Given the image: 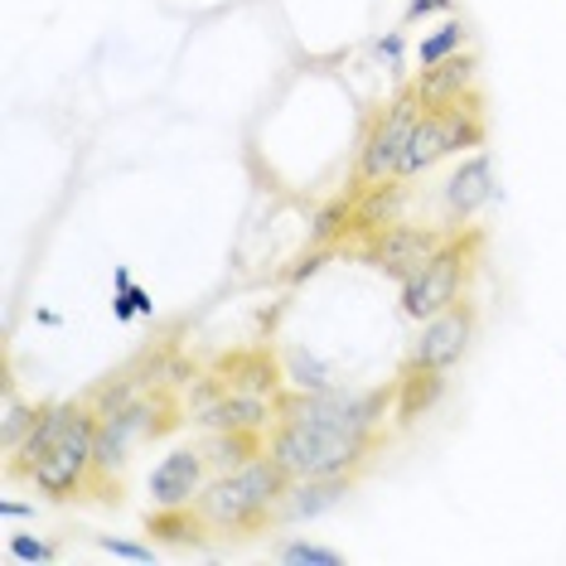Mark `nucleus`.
Instances as JSON below:
<instances>
[{"label":"nucleus","mask_w":566,"mask_h":566,"mask_svg":"<svg viewBox=\"0 0 566 566\" xmlns=\"http://www.w3.org/2000/svg\"><path fill=\"white\" fill-rule=\"evenodd\" d=\"M441 392H446V373H441V368L402 364V373H397V382H392L397 427H411V421H421L436 402H441Z\"/></svg>","instance_id":"obj_12"},{"label":"nucleus","mask_w":566,"mask_h":566,"mask_svg":"<svg viewBox=\"0 0 566 566\" xmlns=\"http://www.w3.org/2000/svg\"><path fill=\"white\" fill-rule=\"evenodd\" d=\"M484 136H489V126H484L480 93H465L460 102H450V107H427L417 117V126H411L402 160H397V185H411V179H421L431 165H441L446 156L480 150Z\"/></svg>","instance_id":"obj_3"},{"label":"nucleus","mask_w":566,"mask_h":566,"mask_svg":"<svg viewBox=\"0 0 566 566\" xmlns=\"http://www.w3.org/2000/svg\"><path fill=\"white\" fill-rule=\"evenodd\" d=\"M489 199H494V160H489V150H474V156L460 160L455 170H450V179L441 185L446 223L450 228H465Z\"/></svg>","instance_id":"obj_10"},{"label":"nucleus","mask_w":566,"mask_h":566,"mask_svg":"<svg viewBox=\"0 0 566 566\" xmlns=\"http://www.w3.org/2000/svg\"><path fill=\"white\" fill-rule=\"evenodd\" d=\"M291 489V474L276 465L272 455H252L248 465L223 470L203 484V494L195 499V509L203 513L209 533L218 537H252L266 523H276V509Z\"/></svg>","instance_id":"obj_2"},{"label":"nucleus","mask_w":566,"mask_h":566,"mask_svg":"<svg viewBox=\"0 0 566 566\" xmlns=\"http://www.w3.org/2000/svg\"><path fill=\"white\" fill-rule=\"evenodd\" d=\"M465 44H470V30H465V20H441L431 34H421V44H417V69H436V63H446V59H455V54H465Z\"/></svg>","instance_id":"obj_16"},{"label":"nucleus","mask_w":566,"mask_h":566,"mask_svg":"<svg viewBox=\"0 0 566 566\" xmlns=\"http://www.w3.org/2000/svg\"><path fill=\"white\" fill-rule=\"evenodd\" d=\"M97 407L93 402H78L69 417V427L54 441L49 455H40L30 465V480L40 489L44 499H54V504H69V499H83L87 484H93V470H97Z\"/></svg>","instance_id":"obj_5"},{"label":"nucleus","mask_w":566,"mask_h":566,"mask_svg":"<svg viewBox=\"0 0 566 566\" xmlns=\"http://www.w3.org/2000/svg\"><path fill=\"white\" fill-rule=\"evenodd\" d=\"M73 407H78V402H40V417H34L30 436H24V441H20L15 450H10V460H6L10 480H24L34 460L54 450V441L63 436V427H69V417H73Z\"/></svg>","instance_id":"obj_13"},{"label":"nucleus","mask_w":566,"mask_h":566,"mask_svg":"<svg viewBox=\"0 0 566 566\" xmlns=\"http://www.w3.org/2000/svg\"><path fill=\"white\" fill-rule=\"evenodd\" d=\"M276 562H286V566H339L344 552L319 547V543H305V537H291V543L276 547Z\"/></svg>","instance_id":"obj_19"},{"label":"nucleus","mask_w":566,"mask_h":566,"mask_svg":"<svg viewBox=\"0 0 566 566\" xmlns=\"http://www.w3.org/2000/svg\"><path fill=\"white\" fill-rule=\"evenodd\" d=\"M349 489H354V480H291L286 499H281V509H276V518H315V513L339 504Z\"/></svg>","instance_id":"obj_14"},{"label":"nucleus","mask_w":566,"mask_h":566,"mask_svg":"<svg viewBox=\"0 0 566 566\" xmlns=\"http://www.w3.org/2000/svg\"><path fill=\"white\" fill-rule=\"evenodd\" d=\"M286 378L295 382L301 392H329L334 382H329V368L325 364H315L311 354H301V349H291V358H286Z\"/></svg>","instance_id":"obj_20"},{"label":"nucleus","mask_w":566,"mask_h":566,"mask_svg":"<svg viewBox=\"0 0 566 566\" xmlns=\"http://www.w3.org/2000/svg\"><path fill=\"white\" fill-rule=\"evenodd\" d=\"M474 329H480V311H474V301H455V305H446L441 315L421 319L417 339H411V349H407V364L450 373V368L460 364V358H465L470 339H474Z\"/></svg>","instance_id":"obj_8"},{"label":"nucleus","mask_w":566,"mask_h":566,"mask_svg":"<svg viewBox=\"0 0 566 566\" xmlns=\"http://www.w3.org/2000/svg\"><path fill=\"white\" fill-rule=\"evenodd\" d=\"M97 547L107 552V557H122V562H150L156 557L146 543H126V537H107V533H97Z\"/></svg>","instance_id":"obj_23"},{"label":"nucleus","mask_w":566,"mask_h":566,"mask_svg":"<svg viewBox=\"0 0 566 566\" xmlns=\"http://www.w3.org/2000/svg\"><path fill=\"white\" fill-rule=\"evenodd\" d=\"M344 233H354V195L349 199H329L325 209L315 213L311 242H315V248H329V242H339Z\"/></svg>","instance_id":"obj_17"},{"label":"nucleus","mask_w":566,"mask_h":566,"mask_svg":"<svg viewBox=\"0 0 566 566\" xmlns=\"http://www.w3.org/2000/svg\"><path fill=\"white\" fill-rule=\"evenodd\" d=\"M34 417H40V402L24 407L20 397H15V388H6V417H0V446H6V455L24 441V436H30Z\"/></svg>","instance_id":"obj_18"},{"label":"nucleus","mask_w":566,"mask_h":566,"mask_svg":"<svg viewBox=\"0 0 566 566\" xmlns=\"http://www.w3.org/2000/svg\"><path fill=\"white\" fill-rule=\"evenodd\" d=\"M146 533L165 547H195L209 537V523L195 504H179V509H150L146 513Z\"/></svg>","instance_id":"obj_15"},{"label":"nucleus","mask_w":566,"mask_h":566,"mask_svg":"<svg viewBox=\"0 0 566 566\" xmlns=\"http://www.w3.org/2000/svg\"><path fill=\"white\" fill-rule=\"evenodd\" d=\"M209 480H213L209 450H203V446H175L170 455H160V460H156V470H150V480H146L150 509L195 504Z\"/></svg>","instance_id":"obj_9"},{"label":"nucleus","mask_w":566,"mask_h":566,"mask_svg":"<svg viewBox=\"0 0 566 566\" xmlns=\"http://www.w3.org/2000/svg\"><path fill=\"white\" fill-rule=\"evenodd\" d=\"M480 248H484V238L474 233L470 223L455 228V233L446 238V248L402 281V315L421 325V319L441 315L446 305L465 301V286H470L474 266H480Z\"/></svg>","instance_id":"obj_4"},{"label":"nucleus","mask_w":566,"mask_h":566,"mask_svg":"<svg viewBox=\"0 0 566 566\" xmlns=\"http://www.w3.org/2000/svg\"><path fill=\"white\" fill-rule=\"evenodd\" d=\"M407 87L421 97V107H450L465 93H474V54H455L436 69H417V78H407Z\"/></svg>","instance_id":"obj_11"},{"label":"nucleus","mask_w":566,"mask_h":566,"mask_svg":"<svg viewBox=\"0 0 566 566\" xmlns=\"http://www.w3.org/2000/svg\"><path fill=\"white\" fill-rule=\"evenodd\" d=\"M421 97L411 93V87L402 83L397 87V97L388 102V107H378L364 126V140H358V156H354V185L349 195H364V189L373 185H388V179H397V160H402L407 150V136L411 126H417L421 117Z\"/></svg>","instance_id":"obj_6"},{"label":"nucleus","mask_w":566,"mask_h":566,"mask_svg":"<svg viewBox=\"0 0 566 566\" xmlns=\"http://www.w3.org/2000/svg\"><path fill=\"white\" fill-rule=\"evenodd\" d=\"M373 54H378V63L392 73L397 83H407V24L392 30V34H382V40L373 44Z\"/></svg>","instance_id":"obj_21"},{"label":"nucleus","mask_w":566,"mask_h":566,"mask_svg":"<svg viewBox=\"0 0 566 566\" xmlns=\"http://www.w3.org/2000/svg\"><path fill=\"white\" fill-rule=\"evenodd\" d=\"M392 388L382 392H286L276 397V421L266 431V455L291 480H358V470L382 446V411Z\"/></svg>","instance_id":"obj_1"},{"label":"nucleus","mask_w":566,"mask_h":566,"mask_svg":"<svg viewBox=\"0 0 566 566\" xmlns=\"http://www.w3.org/2000/svg\"><path fill=\"white\" fill-rule=\"evenodd\" d=\"M112 315H117L122 325H132V319H136V305H132V295H126V291L112 295Z\"/></svg>","instance_id":"obj_26"},{"label":"nucleus","mask_w":566,"mask_h":566,"mask_svg":"<svg viewBox=\"0 0 566 566\" xmlns=\"http://www.w3.org/2000/svg\"><path fill=\"white\" fill-rule=\"evenodd\" d=\"M455 0H407L402 10V24H417V20H431V15H450Z\"/></svg>","instance_id":"obj_24"},{"label":"nucleus","mask_w":566,"mask_h":566,"mask_svg":"<svg viewBox=\"0 0 566 566\" xmlns=\"http://www.w3.org/2000/svg\"><path fill=\"white\" fill-rule=\"evenodd\" d=\"M6 552L15 562H54L59 557V543H44V537H30V533H10Z\"/></svg>","instance_id":"obj_22"},{"label":"nucleus","mask_w":566,"mask_h":566,"mask_svg":"<svg viewBox=\"0 0 566 566\" xmlns=\"http://www.w3.org/2000/svg\"><path fill=\"white\" fill-rule=\"evenodd\" d=\"M455 233V228H427V223H382L373 228L368 242H364V262L373 266V272H382L388 281H402L417 272V266H427L436 252L446 248V238Z\"/></svg>","instance_id":"obj_7"},{"label":"nucleus","mask_w":566,"mask_h":566,"mask_svg":"<svg viewBox=\"0 0 566 566\" xmlns=\"http://www.w3.org/2000/svg\"><path fill=\"white\" fill-rule=\"evenodd\" d=\"M112 286H117V291L132 286V272H126V266H117V272H112Z\"/></svg>","instance_id":"obj_27"},{"label":"nucleus","mask_w":566,"mask_h":566,"mask_svg":"<svg viewBox=\"0 0 566 566\" xmlns=\"http://www.w3.org/2000/svg\"><path fill=\"white\" fill-rule=\"evenodd\" d=\"M0 518H6V523H15V518H34V509H30V504H20V499H0Z\"/></svg>","instance_id":"obj_25"}]
</instances>
